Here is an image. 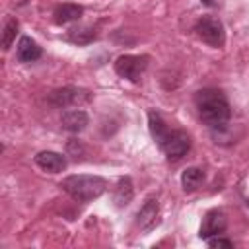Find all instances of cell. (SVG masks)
<instances>
[{
    "label": "cell",
    "instance_id": "cell-1",
    "mask_svg": "<svg viewBox=\"0 0 249 249\" xmlns=\"http://www.w3.org/2000/svg\"><path fill=\"white\" fill-rule=\"evenodd\" d=\"M195 105H196L200 121L214 130L224 128L231 117V109H230L226 95L216 88H204V89L196 91Z\"/></svg>",
    "mask_w": 249,
    "mask_h": 249
},
{
    "label": "cell",
    "instance_id": "cell-6",
    "mask_svg": "<svg viewBox=\"0 0 249 249\" xmlns=\"http://www.w3.org/2000/svg\"><path fill=\"white\" fill-rule=\"evenodd\" d=\"M91 101V91L84 89V88H76V86H66V88H58L54 91H51L49 95V103L54 107H74V105H82Z\"/></svg>",
    "mask_w": 249,
    "mask_h": 249
},
{
    "label": "cell",
    "instance_id": "cell-12",
    "mask_svg": "<svg viewBox=\"0 0 249 249\" xmlns=\"http://www.w3.org/2000/svg\"><path fill=\"white\" fill-rule=\"evenodd\" d=\"M82 14H84V8H82V6L66 2V4H60V6L54 10L53 16H54V23H58V25H66V23L78 21V19L82 18Z\"/></svg>",
    "mask_w": 249,
    "mask_h": 249
},
{
    "label": "cell",
    "instance_id": "cell-4",
    "mask_svg": "<svg viewBox=\"0 0 249 249\" xmlns=\"http://www.w3.org/2000/svg\"><path fill=\"white\" fill-rule=\"evenodd\" d=\"M158 146L161 148V152L169 160H179V158H183L189 152L191 136L185 130H181V128H167L165 136L158 142Z\"/></svg>",
    "mask_w": 249,
    "mask_h": 249
},
{
    "label": "cell",
    "instance_id": "cell-2",
    "mask_svg": "<svg viewBox=\"0 0 249 249\" xmlns=\"http://www.w3.org/2000/svg\"><path fill=\"white\" fill-rule=\"evenodd\" d=\"M60 187L74 200H78V202H91V200L99 198L107 191V181L103 177H99V175L78 173V175L64 177Z\"/></svg>",
    "mask_w": 249,
    "mask_h": 249
},
{
    "label": "cell",
    "instance_id": "cell-13",
    "mask_svg": "<svg viewBox=\"0 0 249 249\" xmlns=\"http://www.w3.org/2000/svg\"><path fill=\"white\" fill-rule=\"evenodd\" d=\"M134 196V187H132V179L130 177H121L115 191H113V200L117 206H126Z\"/></svg>",
    "mask_w": 249,
    "mask_h": 249
},
{
    "label": "cell",
    "instance_id": "cell-14",
    "mask_svg": "<svg viewBox=\"0 0 249 249\" xmlns=\"http://www.w3.org/2000/svg\"><path fill=\"white\" fill-rule=\"evenodd\" d=\"M202 183H204V171L200 167H187L181 175V185L187 193L196 191Z\"/></svg>",
    "mask_w": 249,
    "mask_h": 249
},
{
    "label": "cell",
    "instance_id": "cell-10",
    "mask_svg": "<svg viewBox=\"0 0 249 249\" xmlns=\"http://www.w3.org/2000/svg\"><path fill=\"white\" fill-rule=\"evenodd\" d=\"M43 54L41 47L27 35H23L19 41H18V47H16V58L19 62H35L39 60Z\"/></svg>",
    "mask_w": 249,
    "mask_h": 249
},
{
    "label": "cell",
    "instance_id": "cell-8",
    "mask_svg": "<svg viewBox=\"0 0 249 249\" xmlns=\"http://www.w3.org/2000/svg\"><path fill=\"white\" fill-rule=\"evenodd\" d=\"M33 160L43 171H49V173H60L66 169V158L53 150H43Z\"/></svg>",
    "mask_w": 249,
    "mask_h": 249
},
{
    "label": "cell",
    "instance_id": "cell-7",
    "mask_svg": "<svg viewBox=\"0 0 249 249\" xmlns=\"http://www.w3.org/2000/svg\"><path fill=\"white\" fill-rule=\"evenodd\" d=\"M228 226V220H226V214L220 210V208H212L204 214L202 218V226H200V239H210L214 235H220L224 233Z\"/></svg>",
    "mask_w": 249,
    "mask_h": 249
},
{
    "label": "cell",
    "instance_id": "cell-3",
    "mask_svg": "<svg viewBox=\"0 0 249 249\" xmlns=\"http://www.w3.org/2000/svg\"><path fill=\"white\" fill-rule=\"evenodd\" d=\"M195 33L198 35V39H202L206 45L210 47H224L226 43V31L224 25L218 18L214 16H202L196 23H195Z\"/></svg>",
    "mask_w": 249,
    "mask_h": 249
},
{
    "label": "cell",
    "instance_id": "cell-9",
    "mask_svg": "<svg viewBox=\"0 0 249 249\" xmlns=\"http://www.w3.org/2000/svg\"><path fill=\"white\" fill-rule=\"evenodd\" d=\"M160 206H158V200L156 198H148L144 204H142V208L138 210V214H136V224L140 226V230H152L160 220Z\"/></svg>",
    "mask_w": 249,
    "mask_h": 249
},
{
    "label": "cell",
    "instance_id": "cell-16",
    "mask_svg": "<svg viewBox=\"0 0 249 249\" xmlns=\"http://www.w3.org/2000/svg\"><path fill=\"white\" fill-rule=\"evenodd\" d=\"M18 29H19L18 19H16V18H10V19L6 21V25H4V31H2V49H4V51H8V49L12 47Z\"/></svg>",
    "mask_w": 249,
    "mask_h": 249
},
{
    "label": "cell",
    "instance_id": "cell-17",
    "mask_svg": "<svg viewBox=\"0 0 249 249\" xmlns=\"http://www.w3.org/2000/svg\"><path fill=\"white\" fill-rule=\"evenodd\" d=\"M206 243L210 247H233V241L231 239H226V237H220V235H214V237L206 239Z\"/></svg>",
    "mask_w": 249,
    "mask_h": 249
},
{
    "label": "cell",
    "instance_id": "cell-5",
    "mask_svg": "<svg viewBox=\"0 0 249 249\" xmlns=\"http://www.w3.org/2000/svg\"><path fill=\"white\" fill-rule=\"evenodd\" d=\"M150 62V56L146 54H121L115 60V72L130 82H138L140 76L146 72Z\"/></svg>",
    "mask_w": 249,
    "mask_h": 249
},
{
    "label": "cell",
    "instance_id": "cell-15",
    "mask_svg": "<svg viewBox=\"0 0 249 249\" xmlns=\"http://www.w3.org/2000/svg\"><path fill=\"white\" fill-rule=\"evenodd\" d=\"M66 39L70 43H76V45H88L95 39V29L89 27V25H84V27H72L66 35Z\"/></svg>",
    "mask_w": 249,
    "mask_h": 249
},
{
    "label": "cell",
    "instance_id": "cell-11",
    "mask_svg": "<svg viewBox=\"0 0 249 249\" xmlns=\"http://www.w3.org/2000/svg\"><path fill=\"white\" fill-rule=\"evenodd\" d=\"M60 123H62V128L68 132H82L89 123V117L82 109H70L62 113Z\"/></svg>",
    "mask_w": 249,
    "mask_h": 249
}]
</instances>
